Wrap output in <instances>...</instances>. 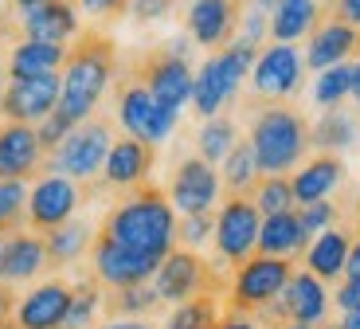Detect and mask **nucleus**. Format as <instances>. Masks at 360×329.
Here are the masks:
<instances>
[{
  "label": "nucleus",
  "instance_id": "obj_57",
  "mask_svg": "<svg viewBox=\"0 0 360 329\" xmlns=\"http://www.w3.org/2000/svg\"><path fill=\"white\" fill-rule=\"evenodd\" d=\"M0 329H20V325H16V321H4V325H0Z\"/></svg>",
  "mask_w": 360,
  "mask_h": 329
},
{
  "label": "nucleus",
  "instance_id": "obj_4",
  "mask_svg": "<svg viewBox=\"0 0 360 329\" xmlns=\"http://www.w3.org/2000/svg\"><path fill=\"white\" fill-rule=\"evenodd\" d=\"M262 47H251L243 44V39H231L227 47H219L212 59H204V67L196 71V82H192V110H196V118H216L224 114L227 106L235 102V94H239V87L247 82V75H251L255 67V55H259Z\"/></svg>",
  "mask_w": 360,
  "mask_h": 329
},
{
  "label": "nucleus",
  "instance_id": "obj_45",
  "mask_svg": "<svg viewBox=\"0 0 360 329\" xmlns=\"http://www.w3.org/2000/svg\"><path fill=\"white\" fill-rule=\"evenodd\" d=\"M329 16L345 20L349 27H360V0H325Z\"/></svg>",
  "mask_w": 360,
  "mask_h": 329
},
{
  "label": "nucleus",
  "instance_id": "obj_36",
  "mask_svg": "<svg viewBox=\"0 0 360 329\" xmlns=\"http://www.w3.org/2000/svg\"><path fill=\"white\" fill-rule=\"evenodd\" d=\"M161 306L153 283H141V286H126V290H110L106 298V314L110 318H145Z\"/></svg>",
  "mask_w": 360,
  "mask_h": 329
},
{
  "label": "nucleus",
  "instance_id": "obj_33",
  "mask_svg": "<svg viewBox=\"0 0 360 329\" xmlns=\"http://www.w3.org/2000/svg\"><path fill=\"white\" fill-rule=\"evenodd\" d=\"M106 310V290L94 275L90 278H79L75 283V294H71V310H67L63 325L59 329H94L98 314Z\"/></svg>",
  "mask_w": 360,
  "mask_h": 329
},
{
  "label": "nucleus",
  "instance_id": "obj_5",
  "mask_svg": "<svg viewBox=\"0 0 360 329\" xmlns=\"http://www.w3.org/2000/svg\"><path fill=\"white\" fill-rule=\"evenodd\" d=\"M110 145H114V122L110 118H86L63 137L59 149L47 153L44 173H59V177L79 180V185H94L102 177Z\"/></svg>",
  "mask_w": 360,
  "mask_h": 329
},
{
  "label": "nucleus",
  "instance_id": "obj_56",
  "mask_svg": "<svg viewBox=\"0 0 360 329\" xmlns=\"http://www.w3.org/2000/svg\"><path fill=\"white\" fill-rule=\"evenodd\" d=\"M4 87H8V82H4V71H0V98H4Z\"/></svg>",
  "mask_w": 360,
  "mask_h": 329
},
{
  "label": "nucleus",
  "instance_id": "obj_32",
  "mask_svg": "<svg viewBox=\"0 0 360 329\" xmlns=\"http://www.w3.org/2000/svg\"><path fill=\"white\" fill-rule=\"evenodd\" d=\"M239 142V122L231 114H216L200 125L196 134V157H204L207 165H224V157L235 149Z\"/></svg>",
  "mask_w": 360,
  "mask_h": 329
},
{
  "label": "nucleus",
  "instance_id": "obj_48",
  "mask_svg": "<svg viewBox=\"0 0 360 329\" xmlns=\"http://www.w3.org/2000/svg\"><path fill=\"white\" fill-rule=\"evenodd\" d=\"M345 278H356V283H360V235L352 240V247H349V263H345Z\"/></svg>",
  "mask_w": 360,
  "mask_h": 329
},
{
  "label": "nucleus",
  "instance_id": "obj_14",
  "mask_svg": "<svg viewBox=\"0 0 360 329\" xmlns=\"http://www.w3.org/2000/svg\"><path fill=\"white\" fill-rule=\"evenodd\" d=\"M329 290H325L321 278H314L309 271H294L286 283V290L278 294V302H270L266 310L259 314V321H302V325H321L329 318Z\"/></svg>",
  "mask_w": 360,
  "mask_h": 329
},
{
  "label": "nucleus",
  "instance_id": "obj_34",
  "mask_svg": "<svg viewBox=\"0 0 360 329\" xmlns=\"http://www.w3.org/2000/svg\"><path fill=\"white\" fill-rule=\"evenodd\" d=\"M352 75H356V63H337V67H325L314 79V102L321 110L341 106L345 98L352 94Z\"/></svg>",
  "mask_w": 360,
  "mask_h": 329
},
{
  "label": "nucleus",
  "instance_id": "obj_12",
  "mask_svg": "<svg viewBox=\"0 0 360 329\" xmlns=\"http://www.w3.org/2000/svg\"><path fill=\"white\" fill-rule=\"evenodd\" d=\"M82 208V185L59 173H44L36 185L27 188V228L39 235L55 232L59 223L75 220Z\"/></svg>",
  "mask_w": 360,
  "mask_h": 329
},
{
  "label": "nucleus",
  "instance_id": "obj_6",
  "mask_svg": "<svg viewBox=\"0 0 360 329\" xmlns=\"http://www.w3.org/2000/svg\"><path fill=\"white\" fill-rule=\"evenodd\" d=\"M188 44H192L188 36H180L172 44L157 47V51H149L145 59H137V67H134V75L157 98V106L172 110V114H180L184 102H192L196 71H192V63H188Z\"/></svg>",
  "mask_w": 360,
  "mask_h": 329
},
{
  "label": "nucleus",
  "instance_id": "obj_58",
  "mask_svg": "<svg viewBox=\"0 0 360 329\" xmlns=\"http://www.w3.org/2000/svg\"><path fill=\"white\" fill-rule=\"evenodd\" d=\"M0 259H4V235H0Z\"/></svg>",
  "mask_w": 360,
  "mask_h": 329
},
{
  "label": "nucleus",
  "instance_id": "obj_41",
  "mask_svg": "<svg viewBox=\"0 0 360 329\" xmlns=\"http://www.w3.org/2000/svg\"><path fill=\"white\" fill-rule=\"evenodd\" d=\"M266 36H270V12L247 8L243 4V16H239V27H235V39H243V44H251V47H262Z\"/></svg>",
  "mask_w": 360,
  "mask_h": 329
},
{
  "label": "nucleus",
  "instance_id": "obj_23",
  "mask_svg": "<svg viewBox=\"0 0 360 329\" xmlns=\"http://www.w3.org/2000/svg\"><path fill=\"white\" fill-rule=\"evenodd\" d=\"M352 51H356V27H349L345 20H337V16H325L321 24L309 32L306 67L309 71H325V67L349 63Z\"/></svg>",
  "mask_w": 360,
  "mask_h": 329
},
{
  "label": "nucleus",
  "instance_id": "obj_22",
  "mask_svg": "<svg viewBox=\"0 0 360 329\" xmlns=\"http://www.w3.org/2000/svg\"><path fill=\"white\" fill-rule=\"evenodd\" d=\"M47 267H51V259H47V243L39 232L20 228V232L4 235V259H0V283L4 286L32 283V278H39Z\"/></svg>",
  "mask_w": 360,
  "mask_h": 329
},
{
  "label": "nucleus",
  "instance_id": "obj_55",
  "mask_svg": "<svg viewBox=\"0 0 360 329\" xmlns=\"http://www.w3.org/2000/svg\"><path fill=\"white\" fill-rule=\"evenodd\" d=\"M8 27H12V24H4V16H0V39L8 36Z\"/></svg>",
  "mask_w": 360,
  "mask_h": 329
},
{
  "label": "nucleus",
  "instance_id": "obj_54",
  "mask_svg": "<svg viewBox=\"0 0 360 329\" xmlns=\"http://www.w3.org/2000/svg\"><path fill=\"white\" fill-rule=\"evenodd\" d=\"M352 98H356V106H360V63H356V75H352Z\"/></svg>",
  "mask_w": 360,
  "mask_h": 329
},
{
  "label": "nucleus",
  "instance_id": "obj_25",
  "mask_svg": "<svg viewBox=\"0 0 360 329\" xmlns=\"http://www.w3.org/2000/svg\"><path fill=\"white\" fill-rule=\"evenodd\" d=\"M306 247H309V232L302 228V220H297V208L294 212H278V216H262L259 255L290 259V263H294L297 255H306Z\"/></svg>",
  "mask_w": 360,
  "mask_h": 329
},
{
  "label": "nucleus",
  "instance_id": "obj_51",
  "mask_svg": "<svg viewBox=\"0 0 360 329\" xmlns=\"http://www.w3.org/2000/svg\"><path fill=\"white\" fill-rule=\"evenodd\" d=\"M270 329H317V325H302V321H274Z\"/></svg>",
  "mask_w": 360,
  "mask_h": 329
},
{
  "label": "nucleus",
  "instance_id": "obj_1",
  "mask_svg": "<svg viewBox=\"0 0 360 329\" xmlns=\"http://www.w3.org/2000/svg\"><path fill=\"white\" fill-rule=\"evenodd\" d=\"M114 75H117V47L106 32L98 27H82L79 39L67 47V59H63V71H59V114L67 122H86L94 118L98 102L106 98V90L114 87Z\"/></svg>",
  "mask_w": 360,
  "mask_h": 329
},
{
  "label": "nucleus",
  "instance_id": "obj_27",
  "mask_svg": "<svg viewBox=\"0 0 360 329\" xmlns=\"http://www.w3.org/2000/svg\"><path fill=\"white\" fill-rule=\"evenodd\" d=\"M349 247H352V235L345 228H329V232L314 235L306 247V271L321 283H333V278L345 275V263H349Z\"/></svg>",
  "mask_w": 360,
  "mask_h": 329
},
{
  "label": "nucleus",
  "instance_id": "obj_40",
  "mask_svg": "<svg viewBox=\"0 0 360 329\" xmlns=\"http://www.w3.org/2000/svg\"><path fill=\"white\" fill-rule=\"evenodd\" d=\"M337 216H341V208H337L333 200H314V204L297 208V220H302V228L309 232V240L329 232V228H337Z\"/></svg>",
  "mask_w": 360,
  "mask_h": 329
},
{
  "label": "nucleus",
  "instance_id": "obj_37",
  "mask_svg": "<svg viewBox=\"0 0 360 329\" xmlns=\"http://www.w3.org/2000/svg\"><path fill=\"white\" fill-rule=\"evenodd\" d=\"M27 228V180H0V235Z\"/></svg>",
  "mask_w": 360,
  "mask_h": 329
},
{
  "label": "nucleus",
  "instance_id": "obj_38",
  "mask_svg": "<svg viewBox=\"0 0 360 329\" xmlns=\"http://www.w3.org/2000/svg\"><path fill=\"white\" fill-rule=\"evenodd\" d=\"M251 204L259 208V216L294 212V188H290V177H259V185L251 188Z\"/></svg>",
  "mask_w": 360,
  "mask_h": 329
},
{
  "label": "nucleus",
  "instance_id": "obj_18",
  "mask_svg": "<svg viewBox=\"0 0 360 329\" xmlns=\"http://www.w3.org/2000/svg\"><path fill=\"white\" fill-rule=\"evenodd\" d=\"M71 294L75 283H63V278H44L36 283L24 298H16L12 306V321L20 329H59L71 310Z\"/></svg>",
  "mask_w": 360,
  "mask_h": 329
},
{
  "label": "nucleus",
  "instance_id": "obj_49",
  "mask_svg": "<svg viewBox=\"0 0 360 329\" xmlns=\"http://www.w3.org/2000/svg\"><path fill=\"white\" fill-rule=\"evenodd\" d=\"M12 302H16V298H12V290H8L4 283H0V325L8 321V314H12Z\"/></svg>",
  "mask_w": 360,
  "mask_h": 329
},
{
  "label": "nucleus",
  "instance_id": "obj_39",
  "mask_svg": "<svg viewBox=\"0 0 360 329\" xmlns=\"http://www.w3.org/2000/svg\"><path fill=\"white\" fill-rule=\"evenodd\" d=\"M216 235V212H200V216H180L176 220V247L200 251L207 240Z\"/></svg>",
  "mask_w": 360,
  "mask_h": 329
},
{
  "label": "nucleus",
  "instance_id": "obj_31",
  "mask_svg": "<svg viewBox=\"0 0 360 329\" xmlns=\"http://www.w3.org/2000/svg\"><path fill=\"white\" fill-rule=\"evenodd\" d=\"M262 169H259V157H255L251 142H235V149L224 157V165H219V185H224L227 196H251V188L259 185Z\"/></svg>",
  "mask_w": 360,
  "mask_h": 329
},
{
  "label": "nucleus",
  "instance_id": "obj_9",
  "mask_svg": "<svg viewBox=\"0 0 360 329\" xmlns=\"http://www.w3.org/2000/svg\"><path fill=\"white\" fill-rule=\"evenodd\" d=\"M153 290L161 298V306H180V302H188V298H200V294H219L224 290V278L207 267L196 251L172 247L153 275Z\"/></svg>",
  "mask_w": 360,
  "mask_h": 329
},
{
  "label": "nucleus",
  "instance_id": "obj_26",
  "mask_svg": "<svg viewBox=\"0 0 360 329\" xmlns=\"http://www.w3.org/2000/svg\"><path fill=\"white\" fill-rule=\"evenodd\" d=\"M321 0H274L270 8V39L274 44H297L321 24Z\"/></svg>",
  "mask_w": 360,
  "mask_h": 329
},
{
  "label": "nucleus",
  "instance_id": "obj_21",
  "mask_svg": "<svg viewBox=\"0 0 360 329\" xmlns=\"http://www.w3.org/2000/svg\"><path fill=\"white\" fill-rule=\"evenodd\" d=\"M44 145L36 125L24 122H0V180H32L44 169Z\"/></svg>",
  "mask_w": 360,
  "mask_h": 329
},
{
  "label": "nucleus",
  "instance_id": "obj_44",
  "mask_svg": "<svg viewBox=\"0 0 360 329\" xmlns=\"http://www.w3.org/2000/svg\"><path fill=\"white\" fill-rule=\"evenodd\" d=\"M333 306L341 314H349V310H360V283L356 278H345L341 286H337V294H333Z\"/></svg>",
  "mask_w": 360,
  "mask_h": 329
},
{
  "label": "nucleus",
  "instance_id": "obj_16",
  "mask_svg": "<svg viewBox=\"0 0 360 329\" xmlns=\"http://www.w3.org/2000/svg\"><path fill=\"white\" fill-rule=\"evenodd\" d=\"M59 75H36V79H8L0 98V122L39 125L59 106Z\"/></svg>",
  "mask_w": 360,
  "mask_h": 329
},
{
  "label": "nucleus",
  "instance_id": "obj_2",
  "mask_svg": "<svg viewBox=\"0 0 360 329\" xmlns=\"http://www.w3.org/2000/svg\"><path fill=\"white\" fill-rule=\"evenodd\" d=\"M98 235L165 263V255L176 247V208L169 204V192H161L157 185H141L102 216Z\"/></svg>",
  "mask_w": 360,
  "mask_h": 329
},
{
  "label": "nucleus",
  "instance_id": "obj_28",
  "mask_svg": "<svg viewBox=\"0 0 360 329\" xmlns=\"http://www.w3.org/2000/svg\"><path fill=\"white\" fill-rule=\"evenodd\" d=\"M67 47L39 44V39H16L8 51V79H36V75H59Z\"/></svg>",
  "mask_w": 360,
  "mask_h": 329
},
{
  "label": "nucleus",
  "instance_id": "obj_3",
  "mask_svg": "<svg viewBox=\"0 0 360 329\" xmlns=\"http://www.w3.org/2000/svg\"><path fill=\"white\" fill-rule=\"evenodd\" d=\"M247 142L259 157L262 177H286L309 153V122L286 102H266L251 110Z\"/></svg>",
  "mask_w": 360,
  "mask_h": 329
},
{
  "label": "nucleus",
  "instance_id": "obj_20",
  "mask_svg": "<svg viewBox=\"0 0 360 329\" xmlns=\"http://www.w3.org/2000/svg\"><path fill=\"white\" fill-rule=\"evenodd\" d=\"M243 16V0H192L184 12V27L196 47H227Z\"/></svg>",
  "mask_w": 360,
  "mask_h": 329
},
{
  "label": "nucleus",
  "instance_id": "obj_19",
  "mask_svg": "<svg viewBox=\"0 0 360 329\" xmlns=\"http://www.w3.org/2000/svg\"><path fill=\"white\" fill-rule=\"evenodd\" d=\"M20 39H39V44H59L71 47L82 32V20L75 0H47V4H36V8H24L16 20Z\"/></svg>",
  "mask_w": 360,
  "mask_h": 329
},
{
  "label": "nucleus",
  "instance_id": "obj_15",
  "mask_svg": "<svg viewBox=\"0 0 360 329\" xmlns=\"http://www.w3.org/2000/svg\"><path fill=\"white\" fill-rule=\"evenodd\" d=\"M224 192L219 185V173L216 165H207L204 157H184L176 165L169 180V204L176 208V216H200V212H212Z\"/></svg>",
  "mask_w": 360,
  "mask_h": 329
},
{
  "label": "nucleus",
  "instance_id": "obj_7",
  "mask_svg": "<svg viewBox=\"0 0 360 329\" xmlns=\"http://www.w3.org/2000/svg\"><path fill=\"white\" fill-rule=\"evenodd\" d=\"M294 263L290 259H270V255H251L247 263L235 267V278L227 283V310L239 314H262L270 302H278L286 290Z\"/></svg>",
  "mask_w": 360,
  "mask_h": 329
},
{
  "label": "nucleus",
  "instance_id": "obj_8",
  "mask_svg": "<svg viewBox=\"0 0 360 329\" xmlns=\"http://www.w3.org/2000/svg\"><path fill=\"white\" fill-rule=\"evenodd\" d=\"M117 94V106H114V122L126 130V137H137V142H149V145H161L172 137V130H176V118L172 110L157 106V98L149 94V87H145L137 75H126V79L114 87Z\"/></svg>",
  "mask_w": 360,
  "mask_h": 329
},
{
  "label": "nucleus",
  "instance_id": "obj_35",
  "mask_svg": "<svg viewBox=\"0 0 360 329\" xmlns=\"http://www.w3.org/2000/svg\"><path fill=\"white\" fill-rule=\"evenodd\" d=\"M216 321H219V294H200V298L172 306L165 329H212Z\"/></svg>",
  "mask_w": 360,
  "mask_h": 329
},
{
  "label": "nucleus",
  "instance_id": "obj_50",
  "mask_svg": "<svg viewBox=\"0 0 360 329\" xmlns=\"http://www.w3.org/2000/svg\"><path fill=\"white\" fill-rule=\"evenodd\" d=\"M337 329H360V310H349V314H341V321H337Z\"/></svg>",
  "mask_w": 360,
  "mask_h": 329
},
{
  "label": "nucleus",
  "instance_id": "obj_42",
  "mask_svg": "<svg viewBox=\"0 0 360 329\" xmlns=\"http://www.w3.org/2000/svg\"><path fill=\"white\" fill-rule=\"evenodd\" d=\"M172 4H176V0H129L126 16L134 20V24H157V20H165L172 12Z\"/></svg>",
  "mask_w": 360,
  "mask_h": 329
},
{
  "label": "nucleus",
  "instance_id": "obj_47",
  "mask_svg": "<svg viewBox=\"0 0 360 329\" xmlns=\"http://www.w3.org/2000/svg\"><path fill=\"white\" fill-rule=\"evenodd\" d=\"M94 329H153L145 318H110V321H102V325H94Z\"/></svg>",
  "mask_w": 360,
  "mask_h": 329
},
{
  "label": "nucleus",
  "instance_id": "obj_43",
  "mask_svg": "<svg viewBox=\"0 0 360 329\" xmlns=\"http://www.w3.org/2000/svg\"><path fill=\"white\" fill-rule=\"evenodd\" d=\"M75 8H79L82 16H90V20H102V24H110V20L126 16L129 0H75Z\"/></svg>",
  "mask_w": 360,
  "mask_h": 329
},
{
  "label": "nucleus",
  "instance_id": "obj_53",
  "mask_svg": "<svg viewBox=\"0 0 360 329\" xmlns=\"http://www.w3.org/2000/svg\"><path fill=\"white\" fill-rule=\"evenodd\" d=\"M243 4H247V8H262V12L274 8V0H243Z\"/></svg>",
  "mask_w": 360,
  "mask_h": 329
},
{
  "label": "nucleus",
  "instance_id": "obj_30",
  "mask_svg": "<svg viewBox=\"0 0 360 329\" xmlns=\"http://www.w3.org/2000/svg\"><path fill=\"white\" fill-rule=\"evenodd\" d=\"M356 142H360V125H356V118L341 106L325 110V114L309 125V149H317V153H333L337 157V153L352 149Z\"/></svg>",
  "mask_w": 360,
  "mask_h": 329
},
{
  "label": "nucleus",
  "instance_id": "obj_17",
  "mask_svg": "<svg viewBox=\"0 0 360 329\" xmlns=\"http://www.w3.org/2000/svg\"><path fill=\"white\" fill-rule=\"evenodd\" d=\"M157 165V145L137 142V137H117L106 153V165H102V188H114V192H134V188L149 185V173Z\"/></svg>",
  "mask_w": 360,
  "mask_h": 329
},
{
  "label": "nucleus",
  "instance_id": "obj_46",
  "mask_svg": "<svg viewBox=\"0 0 360 329\" xmlns=\"http://www.w3.org/2000/svg\"><path fill=\"white\" fill-rule=\"evenodd\" d=\"M212 329H262V321H259V314L227 310V314H219V321H216Z\"/></svg>",
  "mask_w": 360,
  "mask_h": 329
},
{
  "label": "nucleus",
  "instance_id": "obj_59",
  "mask_svg": "<svg viewBox=\"0 0 360 329\" xmlns=\"http://www.w3.org/2000/svg\"><path fill=\"white\" fill-rule=\"evenodd\" d=\"M356 55H360V27H356Z\"/></svg>",
  "mask_w": 360,
  "mask_h": 329
},
{
  "label": "nucleus",
  "instance_id": "obj_52",
  "mask_svg": "<svg viewBox=\"0 0 360 329\" xmlns=\"http://www.w3.org/2000/svg\"><path fill=\"white\" fill-rule=\"evenodd\" d=\"M8 4H12V8L24 12V8H36V4H47V0H8Z\"/></svg>",
  "mask_w": 360,
  "mask_h": 329
},
{
  "label": "nucleus",
  "instance_id": "obj_29",
  "mask_svg": "<svg viewBox=\"0 0 360 329\" xmlns=\"http://www.w3.org/2000/svg\"><path fill=\"white\" fill-rule=\"evenodd\" d=\"M94 223L82 220V216H75V220L59 223L55 232L44 235L47 243V259H51V267H71V263H79L82 255H90V247H94Z\"/></svg>",
  "mask_w": 360,
  "mask_h": 329
},
{
  "label": "nucleus",
  "instance_id": "obj_10",
  "mask_svg": "<svg viewBox=\"0 0 360 329\" xmlns=\"http://www.w3.org/2000/svg\"><path fill=\"white\" fill-rule=\"evenodd\" d=\"M302 75H306V55L294 44H266L255 55L247 87L255 102H286L302 90Z\"/></svg>",
  "mask_w": 360,
  "mask_h": 329
},
{
  "label": "nucleus",
  "instance_id": "obj_11",
  "mask_svg": "<svg viewBox=\"0 0 360 329\" xmlns=\"http://www.w3.org/2000/svg\"><path fill=\"white\" fill-rule=\"evenodd\" d=\"M259 208L251 204V196H227L224 208L216 212V255L231 267L247 263L251 255H259Z\"/></svg>",
  "mask_w": 360,
  "mask_h": 329
},
{
  "label": "nucleus",
  "instance_id": "obj_13",
  "mask_svg": "<svg viewBox=\"0 0 360 329\" xmlns=\"http://www.w3.org/2000/svg\"><path fill=\"white\" fill-rule=\"evenodd\" d=\"M161 259L137 255V251L122 247V243L106 240V235H94V247H90V271L102 283V290H126V286H141L153 283Z\"/></svg>",
  "mask_w": 360,
  "mask_h": 329
},
{
  "label": "nucleus",
  "instance_id": "obj_24",
  "mask_svg": "<svg viewBox=\"0 0 360 329\" xmlns=\"http://www.w3.org/2000/svg\"><path fill=\"white\" fill-rule=\"evenodd\" d=\"M345 180V161L333 153H317V157L302 161L290 177L294 188V204H314V200H329L333 188Z\"/></svg>",
  "mask_w": 360,
  "mask_h": 329
}]
</instances>
